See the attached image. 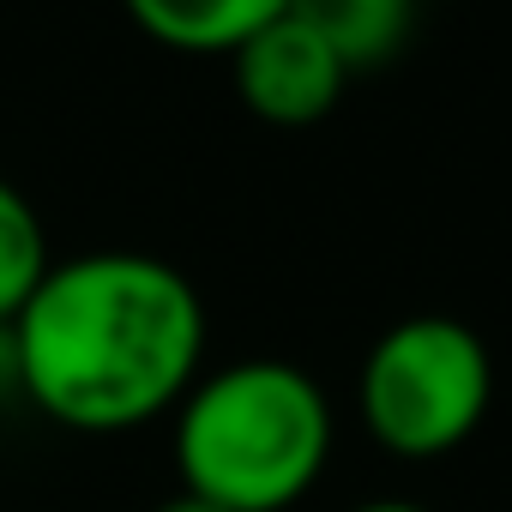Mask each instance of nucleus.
Here are the masks:
<instances>
[{"instance_id":"f257e3e1","label":"nucleus","mask_w":512,"mask_h":512,"mask_svg":"<svg viewBox=\"0 0 512 512\" xmlns=\"http://www.w3.org/2000/svg\"><path fill=\"white\" fill-rule=\"evenodd\" d=\"M19 398L79 434H127L169 416L205 362V302L157 253L55 260L13 320Z\"/></svg>"},{"instance_id":"f03ea898","label":"nucleus","mask_w":512,"mask_h":512,"mask_svg":"<svg viewBox=\"0 0 512 512\" xmlns=\"http://www.w3.org/2000/svg\"><path fill=\"white\" fill-rule=\"evenodd\" d=\"M332 458V404L314 374L278 356H247L199 374L175 404L181 488L223 512H284Z\"/></svg>"},{"instance_id":"7ed1b4c3","label":"nucleus","mask_w":512,"mask_h":512,"mask_svg":"<svg viewBox=\"0 0 512 512\" xmlns=\"http://www.w3.org/2000/svg\"><path fill=\"white\" fill-rule=\"evenodd\" d=\"M368 434L398 458L458 452L494 404V356L452 314H410L362 362L356 386Z\"/></svg>"},{"instance_id":"20e7f679","label":"nucleus","mask_w":512,"mask_h":512,"mask_svg":"<svg viewBox=\"0 0 512 512\" xmlns=\"http://www.w3.org/2000/svg\"><path fill=\"white\" fill-rule=\"evenodd\" d=\"M229 67H235L241 103L266 127H314V121H326L338 109V97H344V79H350L344 55L296 7L284 19H272L260 37H247L229 55Z\"/></svg>"},{"instance_id":"39448f33","label":"nucleus","mask_w":512,"mask_h":512,"mask_svg":"<svg viewBox=\"0 0 512 512\" xmlns=\"http://www.w3.org/2000/svg\"><path fill=\"white\" fill-rule=\"evenodd\" d=\"M121 7L151 43L175 55H235L247 37L284 19L290 0H121Z\"/></svg>"},{"instance_id":"423d86ee","label":"nucleus","mask_w":512,"mask_h":512,"mask_svg":"<svg viewBox=\"0 0 512 512\" xmlns=\"http://www.w3.org/2000/svg\"><path fill=\"white\" fill-rule=\"evenodd\" d=\"M290 7L344 55L350 73L380 67L410 31V0H290Z\"/></svg>"},{"instance_id":"0eeeda50","label":"nucleus","mask_w":512,"mask_h":512,"mask_svg":"<svg viewBox=\"0 0 512 512\" xmlns=\"http://www.w3.org/2000/svg\"><path fill=\"white\" fill-rule=\"evenodd\" d=\"M49 266H55V253H49V229L37 205L0 175V326L19 320V308L49 278Z\"/></svg>"},{"instance_id":"6e6552de","label":"nucleus","mask_w":512,"mask_h":512,"mask_svg":"<svg viewBox=\"0 0 512 512\" xmlns=\"http://www.w3.org/2000/svg\"><path fill=\"white\" fill-rule=\"evenodd\" d=\"M157 512H223V506H211V500H199V494H187V488H181V494H169Z\"/></svg>"},{"instance_id":"1a4fd4ad","label":"nucleus","mask_w":512,"mask_h":512,"mask_svg":"<svg viewBox=\"0 0 512 512\" xmlns=\"http://www.w3.org/2000/svg\"><path fill=\"white\" fill-rule=\"evenodd\" d=\"M350 512H428V506H416V500H362Z\"/></svg>"}]
</instances>
